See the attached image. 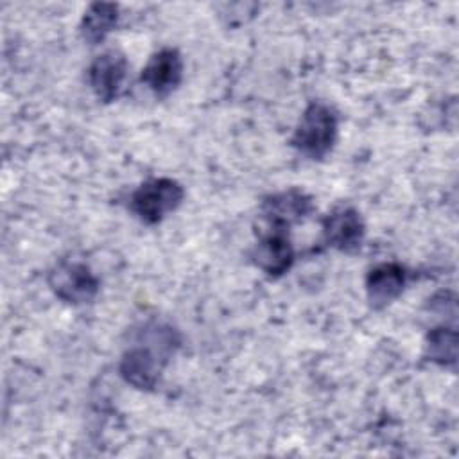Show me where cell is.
<instances>
[{
    "label": "cell",
    "instance_id": "3957f363",
    "mask_svg": "<svg viewBox=\"0 0 459 459\" xmlns=\"http://www.w3.org/2000/svg\"><path fill=\"white\" fill-rule=\"evenodd\" d=\"M183 186L170 178H154L142 183L131 195L133 213L145 224H156L172 213L183 201Z\"/></svg>",
    "mask_w": 459,
    "mask_h": 459
},
{
    "label": "cell",
    "instance_id": "277c9868",
    "mask_svg": "<svg viewBox=\"0 0 459 459\" xmlns=\"http://www.w3.org/2000/svg\"><path fill=\"white\" fill-rule=\"evenodd\" d=\"M54 294L74 305L90 303L99 294V278L82 262H59L48 274Z\"/></svg>",
    "mask_w": 459,
    "mask_h": 459
},
{
    "label": "cell",
    "instance_id": "ba28073f",
    "mask_svg": "<svg viewBox=\"0 0 459 459\" xmlns=\"http://www.w3.org/2000/svg\"><path fill=\"white\" fill-rule=\"evenodd\" d=\"M140 79L156 97H169L183 79L181 54L176 48L154 52L145 63Z\"/></svg>",
    "mask_w": 459,
    "mask_h": 459
},
{
    "label": "cell",
    "instance_id": "30bf717a",
    "mask_svg": "<svg viewBox=\"0 0 459 459\" xmlns=\"http://www.w3.org/2000/svg\"><path fill=\"white\" fill-rule=\"evenodd\" d=\"M260 212L265 222L289 228L290 224L299 222L308 213H312L314 203L305 192L298 188H290V190H283L265 197L262 201Z\"/></svg>",
    "mask_w": 459,
    "mask_h": 459
},
{
    "label": "cell",
    "instance_id": "6da1fadb",
    "mask_svg": "<svg viewBox=\"0 0 459 459\" xmlns=\"http://www.w3.org/2000/svg\"><path fill=\"white\" fill-rule=\"evenodd\" d=\"M147 341L126 350L120 360L122 378L142 391H151L158 385L163 366L178 346V335L170 326H165L156 346H151V339Z\"/></svg>",
    "mask_w": 459,
    "mask_h": 459
},
{
    "label": "cell",
    "instance_id": "7a4b0ae2",
    "mask_svg": "<svg viewBox=\"0 0 459 459\" xmlns=\"http://www.w3.org/2000/svg\"><path fill=\"white\" fill-rule=\"evenodd\" d=\"M337 115L323 102H310L303 111L296 131L292 134V145L312 160L325 158L337 140Z\"/></svg>",
    "mask_w": 459,
    "mask_h": 459
},
{
    "label": "cell",
    "instance_id": "8992f818",
    "mask_svg": "<svg viewBox=\"0 0 459 459\" xmlns=\"http://www.w3.org/2000/svg\"><path fill=\"white\" fill-rule=\"evenodd\" d=\"M129 65L124 54L108 50L97 56L88 68V82L95 97L102 102L115 100L127 79Z\"/></svg>",
    "mask_w": 459,
    "mask_h": 459
},
{
    "label": "cell",
    "instance_id": "7c38bea8",
    "mask_svg": "<svg viewBox=\"0 0 459 459\" xmlns=\"http://www.w3.org/2000/svg\"><path fill=\"white\" fill-rule=\"evenodd\" d=\"M427 357L441 366H454L457 360V333L454 328H434L427 337Z\"/></svg>",
    "mask_w": 459,
    "mask_h": 459
},
{
    "label": "cell",
    "instance_id": "8fae6325",
    "mask_svg": "<svg viewBox=\"0 0 459 459\" xmlns=\"http://www.w3.org/2000/svg\"><path fill=\"white\" fill-rule=\"evenodd\" d=\"M118 22V5L97 2L91 4L81 22V32L82 38L90 45L100 43L115 27Z\"/></svg>",
    "mask_w": 459,
    "mask_h": 459
},
{
    "label": "cell",
    "instance_id": "52a82bcc",
    "mask_svg": "<svg viewBox=\"0 0 459 459\" xmlns=\"http://www.w3.org/2000/svg\"><path fill=\"white\" fill-rule=\"evenodd\" d=\"M366 226L360 213L351 206H337L323 219L325 242L342 253L360 249Z\"/></svg>",
    "mask_w": 459,
    "mask_h": 459
},
{
    "label": "cell",
    "instance_id": "5b68a950",
    "mask_svg": "<svg viewBox=\"0 0 459 459\" xmlns=\"http://www.w3.org/2000/svg\"><path fill=\"white\" fill-rule=\"evenodd\" d=\"M287 230L289 228L265 222V230L260 231L258 242L255 244L253 260L267 276H281L294 264V247Z\"/></svg>",
    "mask_w": 459,
    "mask_h": 459
},
{
    "label": "cell",
    "instance_id": "9c48e42d",
    "mask_svg": "<svg viewBox=\"0 0 459 459\" xmlns=\"http://www.w3.org/2000/svg\"><path fill=\"white\" fill-rule=\"evenodd\" d=\"M407 283V271L402 264L382 262L373 265L366 274V296L373 308L380 310L391 305Z\"/></svg>",
    "mask_w": 459,
    "mask_h": 459
}]
</instances>
